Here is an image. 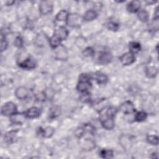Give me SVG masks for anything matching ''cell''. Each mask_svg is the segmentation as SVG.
I'll list each match as a JSON object with an SVG mask.
<instances>
[{
  "instance_id": "1",
  "label": "cell",
  "mask_w": 159,
  "mask_h": 159,
  "mask_svg": "<svg viewBox=\"0 0 159 159\" xmlns=\"http://www.w3.org/2000/svg\"><path fill=\"white\" fill-rule=\"evenodd\" d=\"M91 76L87 74H81L79 78V81L76 89L81 93H87L91 88Z\"/></svg>"
},
{
  "instance_id": "2",
  "label": "cell",
  "mask_w": 159,
  "mask_h": 159,
  "mask_svg": "<svg viewBox=\"0 0 159 159\" xmlns=\"http://www.w3.org/2000/svg\"><path fill=\"white\" fill-rule=\"evenodd\" d=\"M83 20V17L78 14H69L66 20V24L71 27H79L81 25Z\"/></svg>"
},
{
  "instance_id": "3",
  "label": "cell",
  "mask_w": 159,
  "mask_h": 159,
  "mask_svg": "<svg viewBox=\"0 0 159 159\" xmlns=\"http://www.w3.org/2000/svg\"><path fill=\"white\" fill-rule=\"evenodd\" d=\"M1 114L5 116H11L17 113V106L12 102H6L1 108Z\"/></svg>"
},
{
  "instance_id": "4",
  "label": "cell",
  "mask_w": 159,
  "mask_h": 159,
  "mask_svg": "<svg viewBox=\"0 0 159 159\" xmlns=\"http://www.w3.org/2000/svg\"><path fill=\"white\" fill-rule=\"evenodd\" d=\"M112 60V56L111 53L108 52H100L98 53L96 57L98 63L100 65H107Z\"/></svg>"
},
{
  "instance_id": "5",
  "label": "cell",
  "mask_w": 159,
  "mask_h": 159,
  "mask_svg": "<svg viewBox=\"0 0 159 159\" xmlns=\"http://www.w3.org/2000/svg\"><path fill=\"white\" fill-rule=\"evenodd\" d=\"M53 7V2L51 1H42L39 4V11L42 15L50 13Z\"/></svg>"
},
{
  "instance_id": "6",
  "label": "cell",
  "mask_w": 159,
  "mask_h": 159,
  "mask_svg": "<svg viewBox=\"0 0 159 159\" xmlns=\"http://www.w3.org/2000/svg\"><path fill=\"white\" fill-rule=\"evenodd\" d=\"M36 61L35 59L31 56H29L22 61L19 63V65L20 68L25 70H32L35 68Z\"/></svg>"
},
{
  "instance_id": "7",
  "label": "cell",
  "mask_w": 159,
  "mask_h": 159,
  "mask_svg": "<svg viewBox=\"0 0 159 159\" xmlns=\"http://www.w3.org/2000/svg\"><path fill=\"white\" fill-rule=\"evenodd\" d=\"M119 110L125 115L132 114L135 111L134 104L130 101H126L124 102H123L120 105Z\"/></svg>"
},
{
  "instance_id": "8",
  "label": "cell",
  "mask_w": 159,
  "mask_h": 159,
  "mask_svg": "<svg viewBox=\"0 0 159 159\" xmlns=\"http://www.w3.org/2000/svg\"><path fill=\"white\" fill-rule=\"evenodd\" d=\"M134 54L129 52L122 54L119 57V60L123 65H129L135 61Z\"/></svg>"
},
{
  "instance_id": "9",
  "label": "cell",
  "mask_w": 159,
  "mask_h": 159,
  "mask_svg": "<svg viewBox=\"0 0 159 159\" xmlns=\"http://www.w3.org/2000/svg\"><path fill=\"white\" fill-rule=\"evenodd\" d=\"M55 50V57L57 60H65L68 58V53L66 48L62 45H60Z\"/></svg>"
},
{
  "instance_id": "10",
  "label": "cell",
  "mask_w": 159,
  "mask_h": 159,
  "mask_svg": "<svg viewBox=\"0 0 159 159\" xmlns=\"http://www.w3.org/2000/svg\"><path fill=\"white\" fill-rule=\"evenodd\" d=\"M54 35L58 37L61 41L65 40L68 35L67 29L64 26H60L54 30Z\"/></svg>"
},
{
  "instance_id": "11",
  "label": "cell",
  "mask_w": 159,
  "mask_h": 159,
  "mask_svg": "<svg viewBox=\"0 0 159 159\" xmlns=\"http://www.w3.org/2000/svg\"><path fill=\"white\" fill-rule=\"evenodd\" d=\"M17 130H14L6 133L4 135V142L7 144H11L15 142L17 139Z\"/></svg>"
},
{
  "instance_id": "12",
  "label": "cell",
  "mask_w": 159,
  "mask_h": 159,
  "mask_svg": "<svg viewBox=\"0 0 159 159\" xmlns=\"http://www.w3.org/2000/svg\"><path fill=\"white\" fill-rule=\"evenodd\" d=\"M24 114L27 118L34 119L40 116L41 114V111L39 108L37 107H32L29 108L25 112H24Z\"/></svg>"
},
{
  "instance_id": "13",
  "label": "cell",
  "mask_w": 159,
  "mask_h": 159,
  "mask_svg": "<svg viewBox=\"0 0 159 159\" xmlns=\"http://www.w3.org/2000/svg\"><path fill=\"white\" fill-rule=\"evenodd\" d=\"M25 118V115L24 113H16L12 116H10L11 122L14 124H22L24 121Z\"/></svg>"
},
{
  "instance_id": "14",
  "label": "cell",
  "mask_w": 159,
  "mask_h": 159,
  "mask_svg": "<svg viewBox=\"0 0 159 159\" xmlns=\"http://www.w3.org/2000/svg\"><path fill=\"white\" fill-rule=\"evenodd\" d=\"M100 120L102 127L106 130H111L114 127V118L100 117Z\"/></svg>"
},
{
  "instance_id": "15",
  "label": "cell",
  "mask_w": 159,
  "mask_h": 159,
  "mask_svg": "<svg viewBox=\"0 0 159 159\" xmlns=\"http://www.w3.org/2000/svg\"><path fill=\"white\" fill-rule=\"evenodd\" d=\"M91 78H93L99 84H105L108 81L107 76L101 72L95 73L93 76H91Z\"/></svg>"
},
{
  "instance_id": "16",
  "label": "cell",
  "mask_w": 159,
  "mask_h": 159,
  "mask_svg": "<svg viewBox=\"0 0 159 159\" xmlns=\"http://www.w3.org/2000/svg\"><path fill=\"white\" fill-rule=\"evenodd\" d=\"M15 95L19 99H25L29 95V91L25 87L20 86L16 89Z\"/></svg>"
},
{
  "instance_id": "17",
  "label": "cell",
  "mask_w": 159,
  "mask_h": 159,
  "mask_svg": "<svg viewBox=\"0 0 159 159\" xmlns=\"http://www.w3.org/2000/svg\"><path fill=\"white\" fill-rule=\"evenodd\" d=\"M39 134H40L42 136L45 138H49L53 135L55 132V129L51 127L48 126L44 129H42V127H40L39 129Z\"/></svg>"
},
{
  "instance_id": "18",
  "label": "cell",
  "mask_w": 159,
  "mask_h": 159,
  "mask_svg": "<svg viewBox=\"0 0 159 159\" xmlns=\"http://www.w3.org/2000/svg\"><path fill=\"white\" fill-rule=\"evenodd\" d=\"M140 7V2L139 1H130L127 5V9L128 11L132 13L137 12L139 11Z\"/></svg>"
},
{
  "instance_id": "19",
  "label": "cell",
  "mask_w": 159,
  "mask_h": 159,
  "mask_svg": "<svg viewBox=\"0 0 159 159\" xmlns=\"http://www.w3.org/2000/svg\"><path fill=\"white\" fill-rule=\"evenodd\" d=\"M98 16V14L96 13V12L93 9H90L87 11L83 17V19L84 21H91L94 19H95Z\"/></svg>"
},
{
  "instance_id": "20",
  "label": "cell",
  "mask_w": 159,
  "mask_h": 159,
  "mask_svg": "<svg viewBox=\"0 0 159 159\" xmlns=\"http://www.w3.org/2000/svg\"><path fill=\"white\" fill-rule=\"evenodd\" d=\"M60 107L59 106H52L50 110H49V112H48V117L49 119H53L56 117H57L58 116H60Z\"/></svg>"
},
{
  "instance_id": "21",
  "label": "cell",
  "mask_w": 159,
  "mask_h": 159,
  "mask_svg": "<svg viewBox=\"0 0 159 159\" xmlns=\"http://www.w3.org/2000/svg\"><path fill=\"white\" fill-rule=\"evenodd\" d=\"M117 112V109L114 106H109L106 109L105 112V115H102L101 117H109V118H114Z\"/></svg>"
},
{
  "instance_id": "22",
  "label": "cell",
  "mask_w": 159,
  "mask_h": 159,
  "mask_svg": "<svg viewBox=\"0 0 159 159\" xmlns=\"http://www.w3.org/2000/svg\"><path fill=\"white\" fill-rule=\"evenodd\" d=\"M145 74L146 76L148 78H155L158 74V69L153 66H148L145 69Z\"/></svg>"
},
{
  "instance_id": "23",
  "label": "cell",
  "mask_w": 159,
  "mask_h": 159,
  "mask_svg": "<svg viewBox=\"0 0 159 159\" xmlns=\"http://www.w3.org/2000/svg\"><path fill=\"white\" fill-rule=\"evenodd\" d=\"M81 145H82V148L84 150H92L95 147V142L91 139H86L81 143Z\"/></svg>"
},
{
  "instance_id": "24",
  "label": "cell",
  "mask_w": 159,
  "mask_h": 159,
  "mask_svg": "<svg viewBox=\"0 0 159 159\" xmlns=\"http://www.w3.org/2000/svg\"><path fill=\"white\" fill-rule=\"evenodd\" d=\"M69 13L66 10H61L56 16L55 20L57 21H66Z\"/></svg>"
},
{
  "instance_id": "25",
  "label": "cell",
  "mask_w": 159,
  "mask_h": 159,
  "mask_svg": "<svg viewBox=\"0 0 159 159\" xmlns=\"http://www.w3.org/2000/svg\"><path fill=\"white\" fill-rule=\"evenodd\" d=\"M129 48L130 50V52L135 54L140 50L141 47L139 43L136 42H131L129 44Z\"/></svg>"
},
{
  "instance_id": "26",
  "label": "cell",
  "mask_w": 159,
  "mask_h": 159,
  "mask_svg": "<svg viewBox=\"0 0 159 159\" xmlns=\"http://www.w3.org/2000/svg\"><path fill=\"white\" fill-rule=\"evenodd\" d=\"M137 17L140 21L145 22L148 21L149 15L148 12L145 9H141L138 11Z\"/></svg>"
},
{
  "instance_id": "27",
  "label": "cell",
  "mask_w": 159,
  "mask_h": 159,
  "mask_svg": "<svg viewBox=\"0 0 159 159\" xmlns=\"http://www.w3.org/2000/svg\"><path fill=\"white\" fill-rule=\"evenodd\" d=\"M48 42L50 47L53 49L56 48L61 45V40L54 35L48 39Z\"/></svg>"
},
{
  "instance_id": "28",
  "label": "cell",
  "mask_w": 159,
  "mask_h": 159,
  "mask_svg": "<svg viewBox=\"0 0 159 159\" xmlns=\"http://www.w3.org/2000/svg\"><path fill=\"white\" fill-rule=\"evenodd\" d=\"M106 27L109 30L116 31L119 29V24L116 21H114L113 20H109L106 23Z\"/></svg>"
},
{
  "instance_id": "29",
  "label": "cell",
  "mask_w": 159,
  "mask_h": 159,
  "mask_svg": "<svg viewBox=\"0 0 159 159\" xmlns=\"http://www.w3.org/2000/svg\"><path fill=\"white\" fill-rule=\"evenodd\" d=\"M147 117V114L144 111H139L137 112L135 115L134 119L137 122L144 121Z\"/></svg>"
},
{
  "instance_id": "30",
  "label": "cell",
  "mask_w": 159,
  "mask_h": 159,
  "mask_svg": "<svg viewBox=\"0 0 159 159\" xmlns=\"http://www.w3.org/2000/svg\"><path fill=\"white\" fill-rule=\"evenodd\" d=\"M146 140H147V142L151 145H157L158 143V136L155 135H148L146 138Z\"/></svg>"
},
{
  "instance_id": "31",
  "label": "cell",
  "mask_w": 159,
  "mask_h": 159,
  "mask_svg": "<svg viewBox=\"0 0 159 159\" xmlns=\"http://www.w3.org/2000/svg\"><path fill=\"white\" fill-rule=\"evenodd\" d=\"M100 156L104 158H111L113 157V152L111 150L103 149L100 152Z\"/></svg>"
},
{
  "instance_id": "32",
  "label": "cell",
  "mask_w": 159,
  "mask_h": 159,
  "mask_svg": "<svg viewBox=\"0 0 159 159\" xmlns=\"http://www.w3.org/2000/svg\"><path fill=\"white\" fill-rule=\"evenodd\" d=\"M45 41H46V39H45V36L43 34H39L35 39V43L37 44V45L39 46V47H42L44 45V43H45Z\"/></svg>"
},
{
  "instance_id": "33",
  "label": "cell",
  "mask_w": 159,
  "mask_h": 159,
  "mask_svg": "<svg viewBox=\"0 0 159 159\" xmlns=\"http://www.w3.org/2000/svg\"><path fill=\"white\" fill-rule=\"evenodd\" d=\"M83 128L84 129V132H88V133H89V134H91L92 135H94V132H95V128L91 124H85L83 126Z\"/></svg>"
},
{
  "instance_id": "34",
  "label": "cell",
  "mask_w": 159,
  "mask_h": 159,
  "mask_svg": "<svg viewBox=\"0 0 159 159\" xmlns=\"http://www.w3.org/2000/svg\"><path fill=\"white\" fill-rule=\"evenodd\" d=\"M35 98L36 100H37L39 101H44L46 99V94H45V92H43V91L39 92L35 94Z\"/></svg>"
},
{
  "instance_id": "35",
  "label": "cell",
  "mask_w": 159,
  "mask_h": 159,
  "mask_svg": "<svg viewBox=\"0 0 159 159\" xmlns=\"http://www.w3.org/2000/svg\"><path fill=\"white\" fill-rule=\"evenodd\" d=\"M7 42L6 40L5 37L3 35V34H1V52H3L7 48Z\"/></svg>"
},
{
  "instance_id": "36",
  "label": "cell",
  "mask_w": 159,
  "mask_h": 159,
  "mask_svg": "<svg viewBox=\"0 0 159 159\" xmlns=\"http://www.w3.org/2000/svg\"><path fill=\"white\" fill-rule=\"evenodd\" d=\"M94 53V50L91 47H87L83 51V54L86 57H93Z\"/></svg>"
},
{
  "instance_id": "37",
  "label": "cell",
  "mask_w": 159,
  "mask_h": 159,
  "mask_svg": "<svg viewBox=\"0 0 159 159\" xmlns=\"http://www.w3.org/2000/svg\"><path fill=\"white\" fill-rule=\"evenodd\" d=\"M14 44L16 47H18V48H20L22 47L23 45V39L20 36H17L14 42Z\"/></svg>"
},
{
  "instance_id": "38",
  "label": "cell",
  "mask_w": 159,
  "mask_h": 159,
  "mask_svg": "<svg viewBox=\"0 0 159 159\" xmlns=\"http://www.w3.org/2000/svg\"><path fill=\"white\" fill-rule=\"evenodd\" d=\"M84 129L83 128V127H80L78 129H77L75 132V136L77 137V138H81L83 136L84 134Z\"/></svg>"
},
{
  "instance_id": "39",
  "label": "cell",
  "mask_w": 159,
  "mask_h": 159,
  "mask_svg": "<svg viewBox=\"0 0 159 159\" xmlns=\"http://www.w3.org/2000/svg\"><path fill=\"white\" fill-rule=\"evenodd\" d=\"M6 2H7V5L9 6V5H11L12 4H13L14 2V1H11V2H10V1H7Z\"/></svg>"
}]
</instances>
